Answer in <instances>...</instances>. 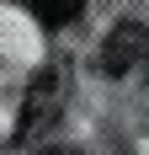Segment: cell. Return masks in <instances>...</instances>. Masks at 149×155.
Here are the masks:
<instances>
[{
    "mask_svg": "<svg viewBox=\"0 0 149 155\" xmlns=\"http://www.w3.org/2000/svg\"><path fill=\"white\" fill-rule=\"evenodd\" d=\"M64 118V70L59 64H48L37 70L21 96V118H16V139H43L48 128Z\"/></svg>",
    "mask_w": 149,
    "mask_h": 155,
    "instance_id": "cell-1",
    "label": "cell"
},
{
    "mask_svg": "<svg viewBox=\"0 0 149 155\" xmlns=\"http://www.w3.org/2000/svg\"><path fill=\"white\" fill-rule=\"evenodd\" d=\"M144 54H149L144 21H117V27L106 32V43H101V70H106V75H128Z\"/></svg>",
    "mask_w": 149,
    "mask_h": 155,
    "instance_id": "cell-2",
    "label": "cell"
},
{
    "mask_svg": "<svg viewBox=\"0 0 149 155\" xmlns=\"http://www.w3.org/2000/svg\"><path fill=\"white\" fill-rule=\"evenodd\" d=\"M16 5H27L43 27H69L74 16L85 11V0H16Z\"/></svg>",
    "mask_w": 149,
    "mask_h": 155,
    "instance_id": "cell-3",
    "label": "cell"
},
{
    "mask_svg": "<svg viewBox=\"0 0 149 155\" xmlns=\"http://www.w3.org/2000/svg\"><path fill=\"white\" fill-rule=\"evenodd\" d=\"M37 155H80L74 144H48V150H37Z\"/></svg>",
    "mask_w": 149,
    "mask_h": 155,
    "instance_id": "cell-4",
    "label": "cell"
}]
</instances>
